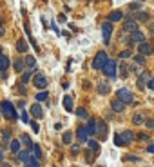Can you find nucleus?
<instances>
[{
    "instance_id": "1",
    "label": "nucleus",
    "mask_w": 154,
    "mask_h": 167,
    "mask_svg": "<svg viewBox=\"0 0 154 167\" xmlns=\"http://www.w3.org/2000/svg\"><path fill=\"white\" fill-rule=\"evenodd\" d=\"M0 113H2L7 120H17V118H18V113H17L15 105L11 104V102H7V100H2V102H0Z\"/></svg>"
},
{
    "instance_id": "2",
    "label": "nucleus",
    "mask_w": 154,
    "mask_h": 167,
    "mask_svg": "<svg viewBox=\"0 0 154 167\" xmlns=\"http://www.w3.org/2000/svg\"><path fill=\"white\" fill-rule=\"evenodd\" d=\"M102 71H103V75L105 76H109V78H116V75H118V65H116V60H107L105 65L102 67Z\"/></svg>"
},
{
    "instance_id": "3",
    "label": "nucleus",
    "mask_w": 154,
    "mask_h": 167,
    "mask_svg": "<svg viewBox=\"0 0 154 167\" xmlns=\"http://www.w3.org/2000/svg\"><path fill=\"white\" fill-rule=\"evenodd\" d=\"M116 98L118 100H121L123 104H133L134 102V98H133V93H131V89H127V87H121V89H118L116 91Z\"/></svg>"
},
{
    "instance_id": "4",
    "label": "nucleus",
    "mask_w": 154,
    "mask_h": 167,
    "mask_svg": "<svg viewBox=\"0 0 154 167\" xmlns=\"http://www.w3.org/2000/svg\"><path fill=\"white\" fill-rule=\"evenodd\" d=\"M47 76L44 75V73H35L33 75V85L37 87V89H45L47 87Z\"/></svg>"
},
{
    "instance_id": "5",
    "label": "nucleus",
    "mask_w": 154,
    "mask_h": 167,
    "mask_svg": "<svg viewBox=\"0 0 154 167\" xmlns=\"http://www.w3.org/2000/svg\"><path fill=\"white\" fill-rule=\"evenodd\" d=\"M107 60H109V56H107V53H105V51L96 53V56H94V60H93V69H102V67L105 65Z\"/></svg>"
},
{
    "instance_id": "6",
    "label": "nucleus",
    "mask_w": 154,
    "mask_h": 167,
    "mask_svg": "<svg viewBox=\"0 0 154 167\" xmlns=\"http://www.w3.org/2000/svg\"><path fill=\"white\" fill-rule=\"evenodd\" d=\"M102 35H103V44L109 45L111 44V35H113V24L111 22H103L102 24Z\"/></svg>"
},
{
    "instance_id": "7",
    "label": "nucleus",
    "mask_w": 154,
    "mask_h": 167,
    "mask_svg": "<svg viewBox=\"0 0 154 167\" xmlns=\"http://www.w3.org/2000/svg\"><path fill=\"white\" fill-rule=\"evenodd\" d=\"M138 53L140 55H143V56H149V55H152L154 53V47H152V44H149V42H140L138 44Z\"/></svg>"
},
{
    "instance_id": "8",
    "label": "nucleus",
    "mask_w": 154,
    "mask_h": 167,
    "mask_svg": "<svg viewBox=\"0 0 154 167\" xmlns=\"http://www.w3.org/2000/svg\"><path fill=\"white\" fill-rule=\"evenodd\" d=\"M76 138L80 144H83V142H87L89 140V133H87V129H85V125H80L76 129Z\"/></svg>"
},
{
    "instance_id": "9",
    "label": "nucleus",
    "mask_w": 154,
    "mask_h": 167,
    "mask_svg": "<svg viewBox=\"0 0 154 167\" xmlns=\"http://www.w3.org/2000/svg\"><path fill=\"white\" fill-rule=\"evenodd\" d=\"M123 31H129V33H134V31H138V22L134 20V18H127L125 20V24H123Z\"/></svg>"
},
{
    "instance_id": "10",
    "label": "nucleus",
    "mask_w": 154,
    "mask_h": 167,
    "mask_svg": "<svg viewBox=\"0 0 154 167\" xmlns=\"http://www.w3.org/2000/svg\"><path fill=\"white\" fill-rule=\"evenodd\" d=\"M143 40H145V35H143L141 31H134V33H131V37H129L127 44H131V45H133L134 42H138V44H140V42H143Z\"/></svg>"
},
{
    "instance_id": "11",
    "label": "nucleus",
    "mask_w": 154,
    "mask_h": 167,
    "mask_svg": "<svg viewBox=\"0 0 154 167\" xmlns=\"http://www.w3.org/2000/svg\"><path fill=\"white\" fill-rule=\"evenodd\" d=\"M24 65H25V69H27V71H31V73H33V71L37 69V60H35V56L27 55V56H25V60H24Z\"/></svg>"
},
{
    "instance_id": "12",
    "label": "nucleus",
    "mask_w": 154,
    "mask_h": 167,
    "mask_svg": "<svg viewBox=\"0 0 154 167\" xmlns=\"http://www.w3.org/2000/svg\"><path fill=\"white\" fill-rule=\"evenodd\" d=\"M96 134L102 136V140L107 136V124L105 122H96Z\"/></svg>"
},
{
    "instance_id": "13",
    "label": "nucleus",
    "mask_w": 154,
    "mask_h": 167,
    "mask_svg": "<svg viewBox=\"0 0 154 167\" xmlns=\"http://www.w3.org/2000/svg\"><path fill=\"white\" fill-rule=\"evenodd\" d=\"M149 78H151V75L145 71V73H140V78H138V87L140 89H145V85L149 82Z\"/></svg>"
},
{
    "instance_id": "14",
    "label": "nucleus",
    "mask_w": 154,
    "mask_h": 167,
    "mask_svg": "<svg viewBox=\"0 0 154 167\" xmlns=\"http://www.w3.org/2000/svg\"><path fill=\"white\" fill-rule=\"evenodd\" d=\"M62 104H64V107H65V111H67V113H73V111H75V105H73V96L65 95Z\"/></svg>"
},
{
    "instance_id": "15",
    "label": "nucleus",
    "mask_w": 154,
    "mask_h": 167,
    "mask_svg": "<svg viewBox=\"0 0 154 167\" xmlns=\"http://www.w3.org/2000/svg\"><path fill=\"white\" fill-rule=\"evenodd\" d=\"M31 115H33L35 118H44V109H42V105L40 104L31 105Z\"/></svg>"
},
{
    "instance_id": "16",
    "label": "nucleus",
    "mask_w": 154,
    "mask_h": 167,
    "mask_svg": "<svg viewBox=\"0 0 154 167\" xmlns=\"http://www.w3.org/2000/svg\"><path fill=\"white\" fill-rule=\"evenodd\" d=\"M96 122L94 118H89V122L85 125V129H87V133H89V136H93V134H96Z\"/></svg>"
},
{
    "instance_id": "17",
    "label": "nucleus",
    "mask_w": 154,
    "mask_h": 167,
    "mask_svg": "<svg viewBox=\"0 0 154 167\" xmlns=\"http://www.w3.org/2000/svg\"><path fill=\"white\" fill-rule=\"evenodd\" d=\"M96 91L100 95H109L111 93V85H109V82H100L96 87Z\"/></svg>"
},
{
    "instance_id": "18",
    "label": "nucleus",
    "mask_w": 154,
    "mask_h": 167,
    "mask_svg": "<svg viewBox=\"0 0 154 167\" xmlns=\"http://www.w3.org/2000/svg\"><path fill=\"white\" fill-rule=\"evenodd\" d=\"M111 107H113V111H114V113H121V111L125 109V104H123L121 100H118V98H114V100L111 102Z\"/></svg>"
},
{
    "instance_id": "19",
    "label": "nucleus",
    "mask_w": 154,
    "mask_h": 167,
    "mask_svg": "<svg viewBox=\"0 0 154 167\" xmlns=\"http://www.w3.org/2000/svg\"><path fill=\"white\" fill-rule=\"evenodd\" d=\"M9 65H11V60H9L6 55H2V53H0V73H2V71H7V67H9Z\"/></svg>"
},
{
    "instance_id": "20",
    "label": "nucleus",
    "mask_w": 154,
    "mask_h": 167,
    "mask_svg": "<svg viewBox=\"0 0 154 167\" xmlns=\"http://www.w3.org/2000/svg\"><path fill=\"white\" fill-rule=\"evenodd\" d=\"M134 138H136V134L133 133V131H125V133H121V140L125 142V146L131 144V142H134Z\"/></svg>"
},
{
    "instance_id": "21",
    "label": "nucleus",
    "mask_w": 154,
    "mask_h": 167,
    "mask_svg": "<svg viewBox=\"0 0 154 167\" xmlns=\"http://www.w3.org/2000/svg\"><path fill=\"white\" fill-rule=\"evenodd\" d=\"M121 18H123V13L116 9V11H113V13L109 15V20H107V22H111V24H113V22H120Z\"/></svg>"
},
{
    "instance_id": "22",
    "label": "nucleus",
    "mask_w": 154,
    "mask_h": 167,
    "mask_svg": "<svg viewBox=\"0 0 154 167\" xmlns=\"http://www.w3.org/2000/svg\"><path fill=\"white\" fill-rule=\"evenodd\" d=\"M118 67H120V69H118L120 76H121V78H127V76H129V71H131V69H129V65H127V64H120Z\"/></svg>"
},
{
    "instance_id": "23",
    "label": "nucleus",
    "mask_w": 154,
    "mask_h": 167,
    "mask_svg": "<svg viewBox=\"0 0 154 167\" xmlns=\"http://www.w3.org/2000/svg\"><path fill=\"white\" fill-rule=\"evenodd\" d=\"M27 47H29V45H27V42L24 40V38H20V40L17 42V51H18V53H27Z\"/></svg>"
},
{
    "instance_id": "24",
    "label": "nucleus",
    "mask_w": 154,
    "mask_h": 167,
    "mask_svg": "<svg viewBox=\"0 0 154 167\" xmlns=\"http://www.w3.org/2000/svg\"><path fill=\"white\" fill-rule=\"evenodd\" d=\"M133 122H134V125H141L143 122H145V116H143V111L136 113V115H134V118H133Z\"/></svg>"
},
{
    "instance_id": "25",
    "label": "nucleus",
    "mask_w": 154,
    "mask_h": 167,
    "mask_svg": "<svg viewBox=\"0 0 154 167\" xmlns=\"http://www.w3.org/2000/svg\"><path fill=\"white\" fill-rule=\"evenodd\" d=\"M17 156H18V160H20V162H24V164H25V162H27V160L31 158L29 151H18V153H17Z\"/></svg>"
},
{
    "instance_id": "26",
    "label": "nucleus",
    "mask_w": 154,
    "mask_h": 167,
    "mask_svg": "<svg viewBox=\"0 0 154 167\" xmlns=\"http://www.w3.org/2000/svg\"><path fill=\"white\" fill-rule=\"evenodd\" d=\"M94 158H96V151H91V149H89V151L85 153V160H87V164H93Z\"/></svg>"
},
{
    "instance_id": "27",
    "label": "nucleus",
    "mask_w": 154,
    "mask_h": 167,
    "mask_svg": "<svg viewBox=\"0 0 154 167\" xmlns=\"http://www.w3.org/2000/svg\"><path fill=\"white\" fill-rule=\"evenodd\" d=\"M62 142H64V144H71V142H73V133H71V131H65L64 136H62Z\"/></svg>"
},
{
    "instance_id": "28",
    "label": "nucleus",
    "mask_w": 154,
    "mask_h": 167,
    "mask_svg": "<svg viewBox=\"0 0 154 167\" xmlns=\"http://www.w3.org/2000/svg\"><path fill=\"white\" fill-rule=\"evenodd\" d=\"M136 22L140 20V22H147L149 20V15L145 13V11H138V15H136V18H134Z\"/></svg>"
},
{
    "instance_id": "29",
    "label": "nucleus",
    "mask_w": 154,
    "mask_h": 167,
    "mask_svg": "<svg viewBox=\"0 0 154 167\" xmlns=\"http://www.w3.org/2000/svg\"><path fill=\"white\" fill-rule=\"evenodd\" d=\"M15 69H17L18 73H22V71L25 69V65H24V60H22V58H17V60H15Z\"/></svg>"
},
{
    "instance_id": "30",
    "label": "nucleus",
    "mask_w": 154,
    "mask_h": 167,
    "mask_svg": "<svg viewBox=\"0 0 154 167\" xmlns=\"http://www.w3.org/2000/svg\"><path fill=\"white\" fill-rule=\"evenodd\" d=\"M33 153H35V154H33V158H37V160H38V158H42V149H40V146L33 144Z\"/></svg>"
},
{
    "instance_id": "31",
    "label": "nucleus",
    "mask_w": 154,
    "mask_h": 167,
    "mask_svg": "<svg viewBox=\"0 0 154 167\" xmlns=\"http://www.w3.org/2000/svg\"><path fill=\"white\" fill-rule=\"evenodd\" d=\"M25 146L29 147V149H33V142H31V138H29V134H22V138H20Z\"/></svg>"
},
{
    "instance_id": "32",
    "label": "nucleus",
    "mask_w": 154,
    "mask_h": 167,
    "mask_svg": "<svg viewBox=\"0 0 154 167\" xmlns=\"http://www.w3.org/2000/svg\"><path fill=\"white\" fill-rule=\"evenodd\" d=\"M87 146H89L91 151H98L100 149V144H98L96 140H87Z\"/></svg>"
},
{
    "instance_id": "33",
    "label": "nucleus",
    "mask_w": 154,
    "mask_h": 167,
    "mask_svg": "<svg viewBox=\"0 0 154 167\" xmlns=\"http://www.w3.org/2000/svg\"><path fill=\"white\" fill-rule=\"evenodd\" d=\"M47 91H40V93H37V102H44V100H47Z\"/></svg>"
},
{
    "instance_id": "34",
    "label": "nucleus",
    "mask_w": 154,
    "mask_h": 167,
    "mask_svg": "<svg viewBox=\"0 0 154 167\" xmlns=\"http://www.w3.org/2000/svg\"><path fill=\"white\" fill-rule=\"evenodd\" d=\"M75 113H76V116H78V118H87V111H85L83 107H78Z\"/></svg>"
},
{
    "instance_id": "35",
    "label": "nucleus",
    "mask_w": 154,
    "mask_h": 167,
    "mask_svg": "<svg viewBox=\"0 0 154 167\" xmlns=\"http://www.w3.org/2000/svg\"><path fill=\"white\" fill-rule=\"evenodd\" d=\"M9 147H11V151H13V153H18V151H20V140H13Z\"/></svg>"
},
{
    "instance_id": "36",
    "label": "nucleus",
    "mask_w": 154,
    "mask_h": 167,
    "mask_svg": "<svg viewBox=\"0 0 154 167\" xmlns=\"http://www.w3.org/2000/svg\"><path fill=\"white\" fill-rule=\"evenodd\" d=\"M114 146H118V147H123V146H125V142L121 140V134H114Z\"/></svg>"
},
{
    "instance_id": "37",
    "label": "nucleus",
    "mask_w": 154,
    "mask_h": 167,
    "mask_svg": "<svg viewBox=\"0 0 154 167\" xmlns=\"http://www.w3.org/2000/svg\"><path fill=\"white\" fill-rule=\"evenodd\" d=\"M29 78H31V71H25V73L22 75V80H20V82H22V85L29 82Z\"/></svg>"
},
{
    "instance_id": "38",
    "label": "nucleus",
    "mask_w": 154,
    "mask_h": 167,
    "mask_svg": "<svg viewBox=\"0 0 154 167\" xmlns=\"http://www.w3.org/2000/svg\"><path fill=\"white\" fill-rule=\"evenodd\" d=\"M2 138H4V144H7V142H9V138H11V131H9V129H6V131L2 133Z\"/></svg>"
},
{
    "instance_id": "39",
    "label": "nucleus",
    "mask_w": 154,
    "mask_h": 167,
    "mask_svg": "<svg viewBox=\"0 0 154 167\" xmlns=\"http://www.w3.org/2000/svg\"><path fill=\"white\" fill-rule=\"evenodd\" d=\"M136 138H138L140 142H147V140H149V134H147V133H138Z\"/></svg>"
},
{
    "instance_id": "40",
    "label": "nucleus",
    "mask_w": 154,
    "mask_h": 167,
    "mask_svg": "<svg viewBox=\"0 0 154 167\" xmlns=\"http://www.w3.org/2000/svg\"><path fill=\"white\" fill-rule=\"evenodd\" d=\"M131 55H133V53H131V51H129V49H123V51H121V53H120V58H129V56H131Z\"/></svg>"
},
{
    "instance_id": "41",
    "label": "nucleus",
    "mask_w": 154,
    "mask_h": 167,
    "mask_svg": "<svg viewBox=\"0 0 154 167\" xmlns=\"http://www.w3.org/2000/svg\"><path fill=\"white\" fill-rule=\"evenodd\" d=\"M129 9H131V11H140V2H134V4H131V6H129Z\"/></svg>"
},
{
    "instance_id": "42",
    "label": "nucleus",
    "mask_w": 154,
    "mask_h": 167,
    "mask_svg": "<svg viewBox=\"0 0 154 167\" xmlns=\"http://www.w3.org/2000/svg\"><path fill=\"white\" fill-rule=\"evenodd\" d=\"M134 60H136V64L140 65V64L145 62V56H143V55H138V56H134Z\"/></svg>"
},
{
    "instance_id": "43",
    "label": "nucleus",
    "mask_w": 154,
    "mask_h": 167,
    "mask_svg": "<svg viewBox=\"0 0 154 167\" xmlns=\"http://www.w3.org/2000/svg\"><path fill=\"white\" fill-rule=\"evenodd\" d=\"M31 129H33L35 133H38V131H40V125L37 124V122H31Z\"/></svg>"
},
{
    "instance_id": "44",
    "label": "nucleus",
    "mask_w": 154,
    "mask_h": 167,
    "mask_svg": "<svg viewBox=\"0 0 154 167\" xmlns=\"http://www.w3.org/2000/svg\"><path fill=\"white\" fill-rule=\"evenodd\" d=\"M143 124L147 125V127H149V129H154V120H145V122H143Z\"/></svg>"
},
{
    "instance_id": "45",
    "label": "nucleus",
    "mask_w": 154,
    "mask_h": 167,
    "mask_svg": "<svg viewBox=\"0 0 154 167\" xmlns=\"http://www.w3.org/2000/svg\"><path fill=\"white\" fill-rule=\"evenodd\" d=\"M22 122H25V124L29 122V116H27V113H25V111H22Z\"/></svg>"
},
{
    "instance_id": "46",
    "label": "nucleus",
    "mask_w": 154,
    "mask_h": 167,
    "mask_svg": "<svg viewBox=\"0 0 154 167\" xmlns=\"http://www.w3.org/2000/svg\"><path fill=\"white\" fill-rule=\"evenodd\" d=\"M147 87H149V89H154V78H149V82H147Z\"/></svg>"
},
{
    "instance_id": "47",
    "label": "nucleus",
    "mask_w": 154,
    "mask_h": 167,
    "mask_svg": "<svg viewBox=\"0 0 154 167\" xmlns=\"http://www.w3.org/2000/svg\"><path fill=\"white\" fill-rule=\"evenodd\" d=\"M125 160H133V162H140L138 156H125Z\"/></svg>"
},
{
    "instance_id": "48",
    "label": "nucleus",
    "mask_w": 154,
    "mask_h": 167,
    "mask_svg": "<svg viewBox=\"0 0 154 167\" xmlns=\"http://www.w3.org/2000/svg\"><path fill=\"white\" fill-rule=\"evenodd\" d=\"M78 151H80V147H78V146H73V147H71V153H73V154H76Z\"/></svg>"
},
{
    "instance_id": "49",
    "label": "nucleus",
    "mask_w": 154,
    "mask_h": 167,
    "mask_svg": "<svg viewBox=\"0 0 154 167\" xmlns=\"http://www.w3.org/2000/svg\"><path fill=\"white\" fill-rule=\"evenodd\" d=\"M133 71H134V73H140V65H138V64L133 65Z\"/></svg>"
},
{
    "instance_id": "50",
    "label": "nucleus",
    "mask_w": 154,
    "mask_h": 167,
    "mask_svg": "<svg viewBox=\"0 0 154 167\" xmlns=\"http://www.w3.org/2000/svg\"><path fill=\"white\" fill-rule=\"evenodd\" d=\"M147 153H151V154H154V146H149V147H147Z\"/></svg>"
},
{
    "instance_id": "51",
    "label": "nucleus",
    "mask_w": 154,
    "mask_h": 167,
    "mask_svg": "<svg viewBox=\"0 0 154 167\" xmlns=\"http://www.w3.org/2000/svg\"><path fill=\"white\" fill-rule=\"evenodd\" d=\"M2 167H11V165H9V164H4V165H2Z\"/></svg>"
},
{
    "instance_id": "52",
    "label": "nucleus",
    "mask_w": 154,
    "mask_h": 167,
    "mask_svg": "<svg viewBox=\"0 0 154 167\" xmlns=\"http://www.w3.org/2000/svg\"><path fill=\"white\" fill-rule=\"evenodd\" d=\"M0 53H2V47H0Z\"/></svg>"
},
{
    "instance_id": "53",
    "label": "nucleus",
    "mask_w": 154,
    "mask_h": 167,
    "mask_svg": "<svg viewBox=\"0 0 154 167\" xmlns=\"http://www.w3.org/2000/svg\"><path fill=\"white\" fill-rule=\"evenodd\" d=\"M140 2H143V0H140Z\"/></svg>"
},
{
    "instance_id": "54",
    "label": "nucleus",
    "mask_w": 154,
    "mask_h": 167,
    "mask_svg": "<svg viewBox=\"0 0 154 167\" xmlns=\"http://www.w3.org/2000/svg\"><path fill=\"white\" fill-rule=\"evenodd\" d=\"M102 167H103V165H102Z\"/></svg>"
}]
</instances>
